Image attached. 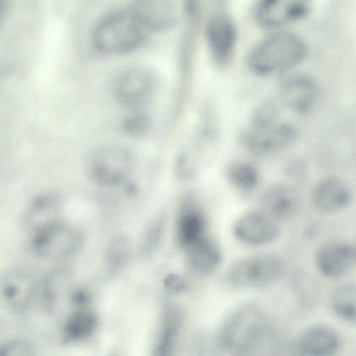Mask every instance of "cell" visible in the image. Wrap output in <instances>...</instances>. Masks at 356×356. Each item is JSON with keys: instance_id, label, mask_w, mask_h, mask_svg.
<instances>
[{"instance_id": "cell-1", "label": "cell", "mask_w": 356, "mask_h": 356, "mask_svg": "<svg viewBox=\"0 0 356 356\" xmlns=\"http://www.w3.org/2000/svg\"><path fill=\"white\" fill-rule=\"evenodd\" d=\"M307 47L298 34L275 31L255 44L246 58L248 70L259 76L286 72L305 58Z\"/></svg>"}, {"instance_id": "cell-2", "label": "cell", "mask_w": 356, "mask_h": 356, "mask_svg": "<svg viewBox=\"0 0 356 356\" xmlns=\"http://www.w3.org/2000/svg\"><path fill=\"white\" fill-rule=\"evenodd\" d=\"M150 34L131 5L113 10L102 17L94 27L92 40L99 52L115 55L138 48Z\"/></svg>"}, {"instance_id": "cell-3", "label": "cell", "mask_w": 356, "mask_h": 356, "mask_svg": "<svg viewBox=\"0 0 356 356\" xmlns=\"http://www.w3.org/2000/svg\"><path fill=\"white\" fill-rule=\"evenodd\" d=\"M184 26L177 47V84L172 104V123L181 116L188 101L194 72L199 34L202 18V6L186 1L183 6Z\"/></svg>"}, {"instance_id": "cell-4", "label": "cell", "mask_w": 356, "mask_h": 356, "mask_svg": "<svg viewBox=\"0 0 356 356\" xmlns=\"http://www.w3.org/2000/svg\"><path fill=\"white\" fill-rule=\"evenodd\" d=\"M133 167L134 156L129 150L120 146L110 145L99 148L89 156L85 173L94 184L113 188L129 180Z\"/></svg>"}, {"instance_id": "cell-5", "label": "cell", "mask_w": 356, "mask_h": 356, "mask_svg": "<svg viewBox=\"0 0 356 356\" xmlns=\"http://www.w3.org/2000/svg\"><path fill=\"white\" fill-rule=\"evenodd\" d=\"M83 241L81 231L60 218L31 233L29 246L41 258L65 259L77 254Z\"/></svg>"}, {"instance_id": "cell-6", "label": "cell", "mask_w": 356, "mask_h": 356, "mask_svg": "<svg viewBox=\"0 0 356 356\" xmlns=\"http://www.w3.org/2000/svg\"><path fill=\"white\" fill-rule=\"evenodd\" d=\"M160 79L147 67H132L118 73L112 83L115 98L131 111L148 110L158 93Z\"/></svg>"}, {"instance_id": "cell-7", "label": "cell", "mask_w": 356, "mask_h": 356, "mask_svg": "<svg viewBox=\"0 0 356 356\" xmlns=\"http://www.w3.org/2000/svg\"><path fill=\"white\" fill-rule=\"evenodd\" d=\"M285 270L282 259L271 253L245 256L229 268V282L238 288H264L278 281Z\"/></svg>"}, {"instance_id": "cell-8", "label": "cell", "mask_w": 356, "mask_h": 356, "mask_svg": "<svg viewBox=\"0 0 356 356\" xmlns=\"http://www.w3.org/2000/svg\"><path fill=\"white\" fill-rule=\"evenodd\" d=\"M207 46L214 64L225 68L234 59L237 45L236 23L225 6H218L208 16L204 29Z\"/></svg>"}, {"instance_id": "cell-9", "label": "cell", "mask_w": 356, "mask_h": 356, "mask_svg": "<svg viewBox=\"0 0 356 356\" xmlns=\"http://www.w3.org/2000/svg\"><path fill=\"white\" fill-rule=\"evenodd\" d=\"M296 138L295 127L283 121L264 127L250 125L240 136L243 147L259 155L281 152L291 147Z\"/></svg>"}, {"instance_id": "cell-10", "label": "cell", "mask_w": 356, "mask_h": 356, "mask_svg": "<svg viewBox=\"0 0 356 356\" xmlns=\"http://www.w3.org/2000/svg\"><path fill=\"white\" fill-rule=\"evenodd\" d=\"M310 12V4L302 0H261L253 11L255 22L261 27L279 31L302 19Z\"/></svg>"}, {"instance_id": "cell-11", "label": "cell", "mask_w": 356, "mask_h": 356, "mask_svg": "<svg viewBox=\"0 0 356 356\" xmlns=\"http://www.w3.org/2000/svg\"><path fill=\"white\" fill-rule=\"evenodd\" d=\"M314 265L327 279L343 277L356 266L355 246L338 239L324 242L315 252Z\"/></svg>"}, {"instance_id": "cell-12", "label": "cell", "mask_w": 356, "mask_h": 356, "mask_svg": "<svg viewBox=\"0 0 356 356\" xmlns=\"http://www.w3.org/2000/svg\"><path fill=\"white\" fill-rule=\"evenodd\" d=\"M298 190L288 183H275L266 187L258 199L259 210L277 222L296 216L301 207Z\"/></svg>"}, {"instance_id": "cell-13", "label": "cell", "mask_w": 356, "mask_h": 356, "mask_svg": "<svg viewBox=\"0 0 356 356\" xmlns=\"http://www.w3.org/2000/svg\"><path fill=\"white\" fill-rule=\"evenodd\" d=\"M232 232L237 241L250 246L270 244L280 236L279 222L260 210L247 211L233 225Z\"/></svg>"}, {"instance_id": "cell-14", "label": "cell", "mask_w": 356, "mask_h": 356, "mask_svg": "<svg viewBox=\"0 0 356 356\" xmlns=\"http://www.w3.org/2000/svg\"><path fill=\"white\" fill-rule=\"evenodd\" d=\"M279 99L286 107L297 114H306L316 106L319 88L314 78L305 74L285 76L279 85Z\"/></svg>"}, {"instance_id": "cell-15", "label": "cell", "mask_w": 356, "mask_h": 356, "mask_svg": "<svg viewBox=\"0 0 356 356\" xmlns=\"http://www.w3.org/2000/svg\"><path fill=\"white\" fill-rule=\"evenodd\" d=\"M350 185L337 176H327L318 180L311 191V203L319 213H337L347 209L353 202Z\"/></svg>"}, {"instance_id": "cell-16", "label": "cell", "mask_w": 356, "mask_h": 356, "mask_svg": "<svg viewBox=\"0 0 356 356\" xmlns=\"http://www.w3.org/2000/svg\"><path fill=\"white\" fill-rule=\"evenodd\" d=\"M205 214L193 197L180 203L175 220V238L184 250L207 234Z\"/></svg>"}, {"instance_id": "cell-17", "label": "cell", "mask_w": 356, "mask_h": 356, "mask_svg": "<svg viewBox=\"0 0 356 356\" xmlns=\"http://www.w3.org/2000/svg\"><path fill=\"white\" fill-rule=\"evenodd\" d=\"M341 346L338 332L327 325H312L300 334L297 349L300 356H335Z\"/></svg>"}, {"instance_id": "cell-18", "label": "cell", "mask_w": 356, "mask_h": 356, "mask_svg": "<svg viewBox=\"0 0 356 356\" xmlns=\"http://www.w3.org/2000/svg\"><path fill=\"white\" fill-rule=\"evenodd\" d=\"M186 264L194 273L208 275L218 268L222 252L218 243L206 234L184 250Z\"/></svg>"}, {"instance_id": "cell-19", "label": "cell", "mask_w": 356, "mask_h": 356, "mask_svg": "<svg viewBox=\"0 0 356 356\" xmlns=\"http://www.w3.org/2000/svg\"><path fill=\"white\" fill-rule=\"evenodd\" d=\"M150 33L165 32L178 22L175 3L169 0H143L133 3Z\"/></svg>"}, {"instance_id": "cell-20", "label": "cell", "mask_w": 356, "mask_h": 356, "mask_svg": "<svg viewBox=\"0 0 356 356\" xmlns=\"http://www.w3.org/2000/svg\"><path fill=\"white\" fill-rule=\"evenodd\" d=\"M62 208L60 197L53 192L38 195L28 204L23 216V225L31 233L60 219Z\"/></svg>"}, {"instance_id": "cell-21", "label": "cell", "mask_w": 356, "mask_h": 356, "mask_svg": "<svg viewBox=\"0 0 356 356\" xmlns=\"http://www.w3.org/2000/svg\"><path fill=\"white\" fill-rule=\"evenodd\" d=\"M182 314L177 307L165 312L154 350V356H174L182 324Z\"/></svg>"}, {"instance_id": "cell-22", "label": "cell", "mask_w": 356, "mask_h": 356, "mask_svg": "<svg viewBox=\"0 0 356 356\" xmlns=\"http://www.w3.org/2000/svg\"><path fill=\"white\" fill-rule=\"evenodd\" d=\"M38 286V282L33 273L24 268L12 269L3 281V291L9 300L19 298L27 299L35 293Z\"/></svg>"}, {"instance_id": "cell-23", "label": "cell", "mask_w": 356, "mask_h": 356, "mask_svg": "<svg viewBox=\"0 0 356 356\" xmlns=\"http://www.w3.org/2000/svg\"><path fill=\"white\" fill-rule=\"evenodd\" d=\"M329 304L339 319L356 325V283H344L336 287L330 295Z\"/></svg>"}, {"instance_id": "cell-24", "label": "cell", "mask_w": 356, "mask_h": 356, "mask_svg": "<svg viewBox=\"0 0 356 356\" xmlns=\"http://www.w3.org/2000/svg\"><path fill=\"white\" fill-rule=\"evenodd\" d=\"M225 177L232 186L243 192L253 191L260 180L257 168L248 161L231 163L225 170Z\"/></svg>"}, {"instance_id": "cell-25", "label": "cell", "mask_w": 356, "mask_h": 356, "mask_svg": "<svg viewBox=\"0 0 356 356\" xmlns=\"http://www.w3.org/2000/svg\"><path fill=\"white\" fill-rule=\"evenodd\" d=\"M167 218L163 213L152 218L141 237L140 252L144 257L152 256L160 248L166 229Z\"/></svg>"}, {"instance_id": "cell-26", "label": "cell", "mask_w": 356, "mask_h": 356, "mask_svg": "<svg viewBox=\"0 0 356 356\" xmlns=\"http://www.w3.org/2000/svg\"><path fill=\"white\" fill-rule=\"evenodd\" d=\"M131 254V243L127 237L118 236L108 245L105 252V266L112 272L124 267Z\"/></svg>"}, {"instance_id": "cell-27", "label": "cell", "mask_w": 356, "mask_h": 356, "mask_svg": "<svg viewBox=\"0 0 356 356\" xmlns=\"http://www.w3.org/2000/svg\"><path fill=\"white\" fill-rule=\"evenodd\" d=\"M96 325L95 316L87 312H79L73 314L67 322L65 335L72 341L88 337L92 333Z\"/></svg>"}, {"instance_id": "cell-28", "label": "cell", "mask_w": 356, "mask_h": 356, "mask_svg": "<svg viewBox=\"0 0 356 356\" xmlns=\"http://www.w3.org/2000/svg\"><path fill=\"white\" fill-rule=\"evenodd\" d=\"M280 106L273 97H266L254 108L251 115V126L264 127L280 121Z\"/></svg>"}, {"instance_id": "cell-29", "label": "cell", "mask_w": 356, "mask_h": 356, "mask_svg": "<svg viewBox=\"0 0 356 356\" xmlns=\"http://www.w3.org/2000/svg\"><path fill=\"white\" fill-rule=\"evenodd\" d=\"M152 117L148 110L131 111L122 122V129L133 137H142L152 127Z\"/></svg>"}, {"instance_id": "cell-30", "label": "cell", "mask_w": 356, "mask_h": 356, "mask_svg": "<svg viewBox=\"0 0 356 356\" xmlns=\"http://www.w3.org/2000/svg\"><path fill=\"white\" fill-rule=\"evenodd\" d=\"M175 172L182 179H189L194 175V169L185 154H179L175 161Z\"/></svg>"}, {"instance_id": "cell-31", "label": "cell", "mask_w": 356, "mask_h": 356, "mask_svg": "<svg viewBox=\"0 0 356 356\" xmlns=\"http://www.w3.org/2000/svg\"><path fill=\"white\" fill-rule=\"evenodd\" d=\"M164 286L171 293H180L186 290L188 287L186 280L179 275L169 274L164 279Z\"/></svg>"}, {"instance_id": "cell-32", "label": "cell", "mask_w": 356, "mask_h": 356, "mask_svg": "<svg viewBox=\"0 0 356 356\" xmlns=\"http://www.w3.org/2000/svg\"><path fill=\"white\" fill-rule=\"evenodd\" d=\"M1 356H33V353L28 344L16 342L6 346L1 350Z\"/></svg>"}, {"instance_id": "cell-33", "label": "cell", "mask_w": 356, "mask_h": 356, "mask_svg": "<svg viewBox=\"0 0 356 356\" xmlns=\"http://www.w3.org/2000/svg\"><path fill=\"white\" fill-rule=\"evenodd\" d=\"M354 245H355V249H356V242H355V244H354Z\"/></svg>"}]
</instances>
